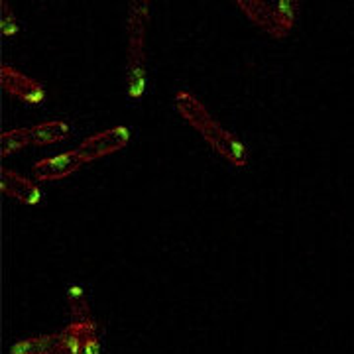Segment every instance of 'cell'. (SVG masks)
Returning <instances> with one entry per match:
<instances>
[{"label": "cell", "mask_w": 354, "mask_h": 354, "mask_svg": "<svg viewBox=\"0 0 354 354\" xmlns=\"http://www.w3.org/2000/svg\"><path fill=\"white\" fill-rule=\"evenodd\" d=\"M174 104L179 116L201 136L221 158H225L228 164L236 167L248 165V152L246 146L236 138L227 128L221 127L211 113L203 106V102L193 97L187 91H177L174 97Z\"/></svg>", "instance_id": "1"}, {"label": "cell", "mask_w": 354, "mask_h": 354, "mask_svg": "<svg viewBox=\"0 0 354 354\" xmlns=\"http://www.w3.org/2000/svg\"><path fill=\"white\" fill-rule=\"evenodd\" d=\"M148 26H150V0H130L127 12V99L130 102L142 101L148 88V64H146Z\"/></svg>", "instance_id": "2"}, {"label": "cell", "mask_w": 354, "mask_h": 354, "mask_svg": "<svg viewBox=\"0 0 354 354\" xmlns=\"http://www.w3.org/2000/svg\"><path fill=\"white\" fill-rule=\"evenodd\" d=\"M130 142V130L127 127H114L111 130H102L99 134H93L79 144V152L83 153V158L88 162L101 160L104 156L118 152L122 148H127Z\"/></svg>", "instance_id": "3"}, {"label": "cell", "mask_w": 354, "mask_h": 354, "mask_svg": "<svg viewBox=\"0 0 354 354\" xmlns=\"http://www.w3.org/2000/svg\"><path fill=\"white\" fill-rule=\"evenodd\" d=\"M0 85L8 95L20 99L26 104H39L46 99V88L41 83L20 73L18 69H14L10 65L0 67Z\"/></svg>", "instance_id": "4"}, {"label": "cell", "mask_w": 354, "mask_h": 354, "mask_svg": "<svg viewBox=\"0 0 354 354\" xmlns=\"http://www.w3.org/2000/svg\"><path fill=\"white\" fill-rule=\"evenodd\" d=\"M85 164H87V160L75 148V150H69V152L39 160L38 164H34V167H32V174L39 181H57V179L73 176L77 169L83 167Z\"/></svg>", "instance_id": "5"}, {"label": "cell", "mask_w": 354, "mask_h": 354, "mask_svg": "<svg viewBox=\"0 0 354 354\" xmlns=\"http://www.w3.org/2000/svg\"><path fill=\"white\" fill-rule=\"evenodd\" d=\"M234 2L252 24L258 26L260 30H264L266 34H270L272 38H286L288 36L283 26L279 24L276 6L268 4L266 0H234Z\"/></svg>", "instance_id": "6"}, {"label": "cell", "mask_w": 354, "mask_h": 354, "mask_svg": "<svg viewBox=\"0 0 354 354\" xmlns=\"http://www.w3.org/2000/svg\"><path fill=\"white\" fill-rule=\"evenodd\" d=\"M0 187H2V193L12 197L16 201L24 203V205H39L44 195H41V189L34 181L26 179V177L18 176L16 171H10L6 167L0 169Z\"/></svg>", "instance_id": "7"}, {"label": "cell", "mask_w": 354, "mask_h": 354, "mask_svg": "<svg viewBox=\"0 0 354 354\" xmlns=\"http://www.w3.org/2000/svg\"><path fill=\"white\" fill-rule=\"evenodd\" d=\"M62 344V333L38 335L16 341L10 346V354H57Z\"/></svg>", "instance_id": "8"}, {"label": "cell", "mask_w": 354, "mask_h": 354, "mask_svg": "<svg viewBox=\"0 0 354 354\" xmlns=\"http://www.w3.org/2000/svg\"><path fill=\"white\" fill-rule=\"evenodd\" d=\"M71 136V127L64 120H50V122H39L36 127L30 128V138L32 146H51L59 144Z\"/></svg>", "instance_id": "9"}, {"label": "cell", "mask_w": 354, "mask_h": 354, "mask_svg": "<svg viewBox=\"0 0 354 354\" xmlns=\"http://www.w3.org/2000/svg\"><path fill=\"white\" fill-rule=\"evenodd\" d=\"M65 295H67V305H69L73 321H93L87 291H85L83 286H71Z\"/></svg>", "instance_id": "10"}, {"label": "cell", "mask_w": 354, "mask_h": 354, "mask_svg": "<svg viewBox=\"0 0 354 354\" xmlns=\"http://www.w3.org/2000/svg\"><path fill=\"white\" fill-rule=\"evenodd\" d=\"M32 138H30V128H14L2 134L0 138V156L8 158L10 153L20 152L22 148L30 146Z\"/></svg>", "instance_id": "11"}, {"label": "cell", "mask_w": 354, "mask_h": 354, "mask_svg": "<svg viewBox=\"0 0 354 354\" xmlns=\"http://www.w3.org/2000/svg\"><path fill=\"white\" fill-rule=\"evenodd\" d=\"M0 30L4 38H14L18 34V22H16V14L12 12L8 0L0 2Z\"/></svg>", "instance_id": "12"}, {"label": "cell", "mask_w": 354, "mask_h": 354, "mask_svg": "<svg viewBox=\"0 0 354 354\" xmlns=\"http://www.w3.org/2000/svg\"><path fill=\"white\" fill-rule=\"evenodd\" d=\"M77 354H101V339H99V327L91 329L87 335L83 337V341H81V346H79Z\"/></svg>", "instance_id": "13"}, {"label": "cell", "mask_w": 354, "mask_h": 354, "mask_svg": "<svg viewBox=\"0 0 354 354\" xmlns=\"http://www.w3.org/2000/svg\"><path fill=\"white\" fill-rule=\"evenodd\" d=\"M57 354H65V353H57Z\"/></svg>", "instance_id": "14"}]
</instances>
